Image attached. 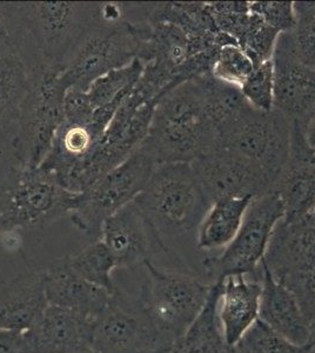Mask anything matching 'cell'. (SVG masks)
<instances>
[{
	"label": "cell",
	"instance_id": "1",
	"mask_svg": "<svg viewBox=\"0 0 315 353\" xmlns=\"http://www.w3.org/2000/svg\"><path fill=\"white\" fill-rule=\"evenodd\" d=\"M216 126L205 110L196 78L156 101L151 129L140 151L158 165L193 163L216 145Z\"/></svg>",
	"mask_w": 315,
	"mask_h": 353
},
{
	"label": "cell",
	"instance_id": "2",
	"mask_svg": "<svg viewBox=\"0 0 315 353\" xmlns=\"http://www.w3.org/2000/svg\"><path fill=\"white\" fill-rule=\"evenodd\" d=\"M101 8L103 3H17L26 43L31 41L34 48L36 64L63 70L88 33L104 21Z\"/></svg>",
	"mask_w": 315,
	"mask_h": 353
},
{
	"label": "cell",
	"instance_id": "3",
	"mask_svg": "<svg viewBox=\"0 0 315 353\" xmlns=\"http://www.w3.org/2000/svg\"><path fill=\"white\" fill-rule=\"evenodd\" d=\"M133 201L161 237L198 229L211 206L191 163L158 165Z\"/></svg>",
	"mask_w": 315,
	"mask_h": 353
},
{
	"label": "cell",
	"instance_id": "4",
	"mask_svg": "<svg viewBox=\"0 0 315 353\" xmlns=\"http://www.w3.org/2000/svg\"><path fill=\"white\" fill-rule=\"evenodd\" d=\"M144 269L138 303L161 346L170 347L199 317L212 284L190 273L165 271L153 261L146 263Z\"/></svg>",
	"mask_w": 315,
	"mask_h": 353
},
{
	"label": "cell",
	"instance_id": "5",
	"mask_svg": "<svg viewBox=\"0 0 315 353\" xmlns=\"http://www.w3.org/2000/svg\"><path fill=\"white\" fill-rule=\"evenodd\" d=\"M30 86L12 139L13 154L19 168L37 169L51 150L64 123L68 88L60 78L61 68L45 64L28 66Z\"/></svg>",
	"mask_w": 315,
	"mask_h": 353
},
{
	"label": "cell",
	"instance_id": "6",
	"mask_svg": "<svg viewBox=\"0 0 315 353\" xmlns=\"http://www.w3.org/2000/svg\"><path fill=\"white\" fill-rule=\"evenodd\" d=\"M77 193L65 190L45 170H11L0 193V236L17 230H41L68 217Z\"/></svg>",
	"mask_w": 315,
	"mask_h": 353
},
{
	"label": "cell",
	"instance_id": "7",
	"mask_svg": "<svg viewBox=\"0 0 315 353\" xmlns=\"http://www.w3.org/2000/svg\"><path fill=\"white\" fill-rule=\"evenodd\" d=\"M265 263L296 296L315 343V208L299 221L278 225Z\"/></svg>",
	"mask_w": 315,
	"mask_h": 353
},
{
	"label": "cell",
	"instance_id": "8",
	"mask_svg": "<svg viewBox=\"0 0 315 353\" xmlns=\"http://www.w3.org/2000/svg\"><path fill=\"white\" fill-rule=\"evenodd\" d=\"M146 21H103L88 33L60 73L66 88L88 91L93 81L139 56Z\"/></svg>",
	"mask_w": 315,
	"mask_h": 353
},
{
	"label": "cell",
	"instance_id": "9",
	"mask_svg": "<svg viewBox=\"0 0 315 353\" xmlns=\"http://www.w3.org/2000/svg\"><path fill=\"white\" fill-rule=\"evenodd\" d=\"M216 145L279 178L291 153V124L276 109L260 111L247 104L216 128Z\"/></svg>",
	"mask_w": 315,
	"mask_h": 353
},
{
	"label": "cell",
	"instance_id": "10",
	"mask_svg": "<svg viewBox=\"0 0 315 353\" xmlns=\"http://www.w3.org/2000/svg\"><path fill=\"white\" fill-rule=\"evenodd\" d=\"M154 168L151 158L138 150L85 192L77 193L68 214L71 223L92 241H99L105 221L139 196Z\"/></svg>",
	"mask_w": 315,
	"mask_h": 353
},
{
	"label": "cell",
	"instance_id": "11",
	"mask_svg": "<svg viewBox=\"0 0 315 353\" xmlns=\"http://www.w3.org/2000/svg\"><path fill=\"white\" fill-rule=\"evenodd\" d=\"M283 218V203L274 191L253 199L233 241L218 256L203 261L208 283L216 284L230 276L256 272Z\"/></svg>",
	"mask_w": 315,
	"mask_h": 353
},
{
	"label": "cell",
	"instance_id": "12",
	"mask_svg": "<svg viewBox=\"0 0 315 353\" xmlns=\"http://www.w3.org/2000/svg\"><path fill=\"white\" fill-rule=\"evenodd\" d=\"M191 165L211 204L231 198L256 199L271 192L278 179L254 161L218 145Z\"/></svg>",
	"mask_w": 315,
	"mask_h": 353
},
{
	"label": "cell",
	"instance_id": "13",
	"mask_svg": "<svg viewBox=\"0 0 315 353\" xmlns=\"http://www.w3.org/2000/svg\"><path fill=\"white\" fill-rule=\"evenodd\" d=\"M165 349L140 307L116 288L104 312L93 321L92 353H146Z\"/></svg>",
	"mask_w": 315,
	"mask_h": 353
},
{
	"label": "cell",
	"instance_id": "14",
	"mask_svg": "<svg viewBox=\"0 0 315 353\" xmlns=\"http://www.w3.org/2000/svg\"><path fill=\"white\" fill-rule=\"evenodd\" d=\"M274 109L301 132L315 112V68L298 59L288 32L280 33L273 54Z\"/></svg>",
	"mask_w": 315,
	"mask_h": 353
},
{
	"label": "cell",
	"instance_id": "15",
	"mask_svg": "<svg viewBox=\"0 0 315 353\" xmlns=\"http://www.w3.org/2000/svg\"><path fill=\"white\" fill-rule=\"evenodd\" d=\"M100 239L111 251L116 266L121 269L144 268L156 256L170 254L163 237L150 224L134 201L105 221Z\"/></svg>",
	"mask_w": 315,
	"mask_h": 353
},
{
	"label": "cell",
	"instance_id": "16",
	"mask_svg": "<svg viewBox=\"0 0 315 353\" xmlns=\"http://www.w3.org/2000/svg\"><path fill=\"white\" fill-rule=\"evenodd\" d=\"M93 321L81 314L48 305L24 332L28 353H92Z\"/></svg>",
	"mask_w": 315,
	"mask_h": 353
},
{
	"label": "cell",
	"instance_id": "17",
	"mask_svg": "<svg viewBox=\"0 0 315 353\" xmlns=\"http://www.w3.org/2000/svg\"><path fill=\"white\" fill-rule=\"evenodd\" d=\"M314 154L301 130L291 126L289 159L272 190L283 203L286 223L299 221L315 208Z\"/></svg>",
	"mask_w": 315,
	"mask_h": 353
},
{
	"label": "cell",
	"instance_id": "18",
	"mask_svg": "<svg viewBox=\"0 0 315 353\" xmlns=\"http://www.w3.org/2000/svg\"><path fill=\"white\" fill-rule=\"evenodd\" d=\"M261 266L254 273L236 274L221 281L218 319L223 339L234 347L259 321Z\"/></svg>",
	"mask_w": 315,
	"mask_h": 353
},
{
	"label": "cell",
	"instance_id": "19",
	"mask_svg": "<svg viewBox=\"0 0 315 353\" xmlns=\"http://www.w3.org/2000/svg\"><path fill=\"white\" fill-rule=\"evenodd\" d=\"M259 321L298 345L312 341L311 327L299 301L287 286L274 277L265 259L261 264Z\"/></svg>",
	"mask_w": 315,
	"mask_h": 353
},
{
	"label": "cell",
	"instance_id": "20",
	"mask_svg": "<svg viewBox=\"0 0 315 353\" xmlns=\"http://www.w3.org/2000/svg\"><path fill=\"white\" fill-rule=\"evenodd\" d=\"M44 271L48 305L96 319L111 303L113 293L77 276L65 257L53 261Z\"/></svg>",
	"mask_w": 315,
	"mask_h": 353
},
{
	"label": "cell",
	"instance_id": "21",
	"mask_svg": "<svg viewBox=\"0 0 315 353\" xmlns=\"http://www.w3.org/2000/svg\"><path fill=\"white\" fill-rule=\"evenodd\" d=\"M48 306L44 270L21 273L0 290V327L24 333Z\"/></svg>",
	"mask_w": 315,
	"mask_h": 353
},
{
	"label": "cell",
	"instance_id": "22",
	"mask_svg": "<svg viewBox=\"0 0 315 353\" xmlns=\"http://www.w3.org/2000/svg\"><path fill=\"white\" fill-rule=\"evenodd\" d=\"M253 198H231L212 203L196 229V246L201 251L225 249L236 237Z\"/></svg>",
	"mask_w": 315,
	"mask_h": 353
},
{
	"label": "cell",
	"instance_id": "23",
	"mask_svg": "<svg viewBox=\"0 0 315 353\" xmlns=\"http://www.w3.org/2000/svg\"><path fill=\"white\" fill-rule=\"evenodd\" d=\"M221 281L212 284L204 310L183 337L174 341L166 353H234L226 344L218 319Z\"/></svg>",
	"mask_w": 315,
	"mask_h": 353
},
{
	"label": "cell",
	"instance_id": "24",
	"mask_svg": "<svg viewBox=\"0 0 315 353\" xmlns=\"http://www.w3.org/2000/svg\"><path fill=\"white\" fill-rule=\"evenodd\" d=\"M28 86V68L19 56L0 59V132L18 125Z\"/></svg>",
	"mask_w": 315,
	"mask_h": 353
},
{
	"label": "cell",
	"instance_id": "25",
	"mask_svg": "<svg viewBox=\"0 0 315 353\" xmlns=\"http://www.w3.org/2000/svg\"><path fill=\"white\" fill-rule=\"evenodd\" d=\"M70 269L77 276L93 285L114 293L116 286L112 273L116 269V261L104 241H94L65 257Z\"/></svg>",
	"mask_w": 315,
	"mask_h": 353
},
{
	"label": "cell",
	"instance_id": "26",
	"mask_svg": "<svg viewBox=\"0 0 315 353\" xmlns=\"http://www.w3.org/2000/svg\"><path fill=\"white\" fill-rule=\"evenodd\" d=\"M144 63L136 58L124 68H116L93 81L88 92L93 106L103 108L118 97L131 94L144 71Z\"/></svg>",
	"mask_w": 315,
	"mask_h": 353
},
{
	"label": "cell",
	"instance_id": "27",
	"mask_svg": "<svg viewBox=\"0 0 315 353\" xmlns=\"http://www.w3.org/2000/svg\"><path fill=\"white\" fill-rule=\"evenodd\" d=\"M232 349L234 353H315V343L298 345L258 321Z\"/></svg>",
	"mask_w": 315,
	"mask_h": 353
},
{
	"label": "cell",
	"instance_id": "28",
	"mask_svg": "<svg viewBox=\"0 0 315 353\" xmlns=\"http://www.w3.org/2000/svg\"><path fill=\"white\" fill-rule=\"evenodd\" d=\"M296 28L288 32L293 51L300 61L315 68V1L294 3Z\"/></svg>",
	"mask_w": 315,
	"mask_h": 353
},
{
	"label": "cell",
	"instance_id": "29",
	"mask_svg": "<svg viewBox=\"0 0 315 353\" xmlns=\"http://www.w3.org/2000/svg\"><path fill=\"white\" fill-rule=\"evenodd\" d=\"M254 68L256 65L243 48L238 45H226L218 52L212 74L223 83L240 88Z\"/></svg>",
	"mask_w": 315,
	"mask_h": 353
},
{
	"label": "cell",
	"instance_id": "30",
	"mask_svg": "<svg viewBox=\"0 0 315 353\" xmlns=\"http://www.w3.org/2000/svg\"><path fill=\"white\" fill-rule=\"evenodd\" d=\"M243 98L260 111L274 109V65L273 59L258 65L240 88Z\"/></svg>",
	"mask_w": 315,
	"mask_h": 353
},
{
	"label": "cell",
	"instance_id": "31",
	"mask_svg": "<svg viewBox=\"0 0 315 353\" xmlns=\"http://www.w3.org/2000/svg\"><path fill=\"white\" fill-rule=\"evenodd\" d=\"M26 37L17 3H0V59L24 52Z\"/></svg>",
	"mask_w": 315,
	"mask_h": 353
},
{
	"label": "cell",
	"instance_id": "32",
	"mask_svg": "<svg viewBox=\"0 0 315 353\" xmlns=\"http://www.w3.org/2000/svg\"><path fill=\"white\" fill-rule=\"evenodd\" d=\"M250 8L279 33L289 32L296 28V10L292 1H254L250 3Z\"/></svg>",
	"mask_w": 315,
	"mask_h": 353
},
{
	"label": "cell",
	"instance_id": "33",
	"mask_svg": "<svg viewBox=\"0 0 315 353\" xmlns=\"http://www.w3.org/2000/svg\"><path fill=\"white\" fill-rule=\"evenodd\" d=\"M96 108L90 99L88 91L70 88L64 99V123L86 126L92 123Z\"/></svg>",
	"mask_w": 315,
	"mask_h": 353
},
{
	"label": "cell",
	"instance_id": "34",
	"mask_svg": "<svg viewBox=\"0 0 315 353\" xmlns=\"http://www.w3.org/2000/svg\"><path fill=\"white\" fill-rule=\"evenodd\" d=\"M0 353H28L24 333L0 327Z\"/></svg>",
	"mask_w": 315,
	"mask_h": 353
},
{
	"label": "cell",
	"instance_id": "35",
	"mask_svg": "<svg viewBox=\"0 0 315 353\" xmlns=\"http://www.w3.org/2000/svg\"><path fill=\"white\" fill-rule=\"evenodd\" d=\"M303 134L305 137V141L307 143L308 148L315 153V112L309 118L307 124L305 125V128L303 129Z\"/></svg>",
	"mask_w": 315,
	"mask_h": 353
},
{
	"label": "cell",
	"instance_id": "36",
	"mask_svg": "<svg viewBox=\"0 0 315 353\" xmlns=\"http://www.w3.org/2000/svg\"><path fill=\"white\" fill-rule=\"evenodd\" d=\"M168 347H165V349H158V350H153V351H150V352L146 353H166V351H167Z\"/></svg>",
	"mask_w": 315,
	"mask_h": 353
},
{
	"label": "cell",
	"instance_id": "37",
	"mask_svg": "<svg viewBox=\"0 0 315 353\" xmlns=\"http://www.w3.org/2000/svg\"><path fill=\"white\" fill-rule=\"evenodd\" d=\"M312 161H314V163H315V154H314V157H313V159H312Z\"/></svg>",
	"mask_w": 315,
	"mask_h": 353
}]
</instances>
